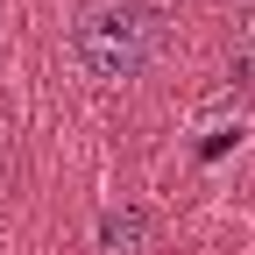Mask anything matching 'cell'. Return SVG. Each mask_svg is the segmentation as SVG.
<instances>
[{
	"mask_svg": "<svg viewBox=\"0 0 255 255\" xmlns=\"http://www.w3.org/2000/svg\"><path fill=\"white\" fill-rule=\"evenodd\" d=\"M163 50H170V14L156 0H85L71 21V57L107 85L142 78Z\"/></svg>",
	"mask_w": 255,
	"mask_h": 255,
	"instance_id": "6da1fadb",
	"label": "cell"
},
{
	"mask_svg": "<svg viewBox=\"0 0 255 255\" xmlns=\"http://www.w3.org/2000/svg\"><path fill=\"white\" fill-rule=\"evenodd\" d=\"M100 234H107L114 255H135L142 234H149V213H142V206H121V213H107V227H100Z\"/></svg>",
	"mask_w": 255,
	"mask_h": 255,
	"instance_id": "7a4b0ae2",
	"label": "cell"
}]
</instances>
